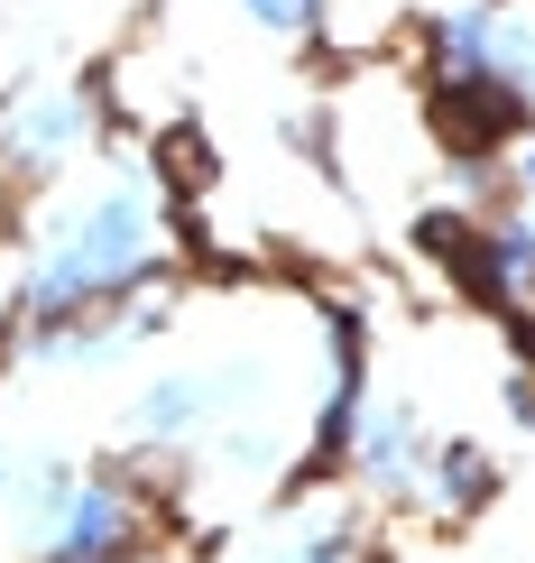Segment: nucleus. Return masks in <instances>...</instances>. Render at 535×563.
<instances>
[{
	"mask_svg": "<svg viewBox=\"0 0 535 563\" xmlns=\"http://www.w3.org/2000/svg\"><path fill=\"white\" fill-rule=\"evenodd\" d=\"M176 213L185 203L157 176V157H111V176L83 203L46 213L29 268L10 287V333H46V323H75V314H102V305L167 287L176 277Z\"/></svg>",
	"mask_w": 535,
	"mask_h": 563,
	"instance_id": "f257e3e1",
	"label": "nucleus"
},
{
	"mask_svg": "<svg viewBox=\"0 0 535 563\" xmlns=\"http://www.w3.org/2000/svg\"><path fill=\"white\" fill-rule=\"evenodd\" d=\"M268 397V361H167L157 379L130 388L121 407V443L130 453H194L222 416Z\"/></svg>",
	"mask_w": 535,
	"mask_h": 563,
	"instance_id": "f03ea898",
	"label": "nucleus"
},
{
	"mask_svg": "<svg viewBox=\"0 0 535 563\" xmlns=\"http://www.w3.org/2000/svg\"><path fill=\"white\" fill-rule=\"evenodd\" d=\"M102 148V84H46L29 102H10V121H0V176L46 195L56 176H75L83 157Z\"/></svg>",
	"mask_w": 535,
	"mask_h": 563,
	"instance_id": "7ed1b4c3",
	"label": "nucleus"
},
{
	"mask_svg": "<svg viewBox=\"0 0 535 563\" xmlns=\"http://www.w3.org/2000/svg\"><path fill=\"white\" fill-rule=\"evenodd\" d=\"M425 453H434V426L406 407V397L369 388V397H360V416H352V443H342V472H352L379 508H415Z\"/></svg>",
	"mask_w": 535,
	"mask_h": 563,
	"instance_id": "20e7f679",
	"label": "nucleus"
},
{
	"mask_svg": "<svg viewBox=\"0 0 535 563\" xmlns=\"http://www.w3.org/2000/svg\"><path fill=\"white\" fill-rule=\"evenodd\" d=\"M490 499H499V453L480 434H434L425 481H415V508H425V518H480Z\"/></svg>",
	"mask_w": 535,
	"mask_h": 563,
	"instance_id": "39448f33",
	"label": "nucleus"
},
{
	"mask_svg": "<svg viewBox=\"0 0 535 563\" xmlns=\"http://www.w3.org/2000/svg\"><path fill=\"white\" fill-rule=\"evenodd\" d=\"M259 563H360V508L333 499V489L296 499L287 518H277V536H268Z\"/></svg>",
	"mask_w": 535,
	"mask_h": 563,
	"instance_id": "423d86ee",
	"label": "nucleus"
},
{
	"mask_svg": "<svg viewBox=\"0 0 535 563\" xmlns=\"http://www.w3.org/2000/svg\"><path fill=\"white\" fill-rule=\"evenodd\" d=\"M241 19L277 46H314L323 37V0H241Z\"/></svg>",
	"mask_w": 535,
	"mask_h": 563,
	"instance_id": "0eeeda50",
	"label": "nucleus"
},
{
	"mask_svg": "<svg viewBox=\"0 0 535 563\" xmlns=\"http://www.w3.org/2000/svg\"><path fill=\"white\" fill-rule=\"evenodd\" d=\"M499 416L517 434H535V379H526V369H508V379H499Z\"/></svg>",
	"mask_w": 535,
	"mask_h": 563,
	"instance_id": "6e6552de",
	"label": "nucleus"
},
{
	"mask_svg": "<svg viewBox=\"0 0 535 563\" xmlns=\"http://www.w3.org/2000/svg\"><path fill=\"white\" fill-rule=\"evenodd\" d=\"M508 185H517V203H535V130L508 139Z\"/></svg>",
	"mask_w": 535,
	"mask_h": 563,
	"instance_id": "1a4fd4ad",
	"label": "nucleus"
},
{
	"mask_svg": "<svg viewBox=\"0 0 535 563\" xmlns=\"http://www.w3.org/2000/svg\"><path fill=\"white\" fill-rule=\"evenodd\" d=\"M499 323H508V351H517V369L535 379V314H499Z\"/></svg>",
	"mask_w": 535,
	"mask_h": 563,
	"instance_id": "9d476101",
	"label": "nucleus"
},
{
	"mask_svg": "<svg viewBox=\"0 0 535 563\" xmlns=\"http://www.w3.org/2000/svg\"><path fill=\"white\" fill-rule=\"evenodd\" d=\"M0 518H10V434H0Z\"/></svg>",
	"mask_w": 535,
	"mask_h": 563,
	"instance_id": "9b49d317",
	"label": "nucleus"
}]
</instances>
